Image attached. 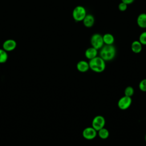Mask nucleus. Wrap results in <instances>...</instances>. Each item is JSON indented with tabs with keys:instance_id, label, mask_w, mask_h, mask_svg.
Wrapping results in <instances>:
<instances>
[{
	"instance_id": "obj_1",
	"label": "nucleus",
	"mask_w": 146,
	"mask_h": 146,
	"mask_svg": "<svg viewBox=\"0 0 146 146\" xmlns=\"http://www.w3.org/2000/svg\"><path fill=\"white\" fill-rule=\"evenodd\" d=\"M100 50L99 56L105 62L112 60L115 57L116 50L115 47L113 44H104Z\"/></svg>"
},
{
	"instance_id": "obj_2",
	"label": "nucleus",
	"mask_w": 146,
	"mask_h": 146,
	"mask_svg": "<svg viewBox=\"0 0 146 146\" xmlns=\"http://www.w3.org/2000/svg\"><path fill=\"white\" fill-rule=\"evenodd\" d=\"M88 64L90 69L97 73L102 72L106 68V62L100 56H97L90 60Z\"/></svg>"
},
{
	"instance_id": "obj_3",
	"label": "nucleus",
	"mask_w": 146,
	"mask_h": 146,
	"mask_svg": "<svg viewBox=\"0 0 146 146\" xmlns=\"http://www.w3.org/2000/svg\"><path fill=\"white\" fill-rule=\"evenodd\" d=\"M87 15V11L84 7L79 5L76 6L72 11V18L76 22H81Z\"/></svg>"
},
{
	"instance_id": "obj_4",
	"label": "nucleus",
	"mask_w": 146,
	"mask_h": 146,
	"mask_svg": "<svg viewBox=\"0 0 146 146\" xmlns=\"http://www.w3.org/2000/svg\"><path fill=\"white\" fill-rule=\"evenodd\" d=\"M90 43L91 46L96 50H100L104 45V42L103 40V36L98 33L94 34L90 39Z\"/></svg>"
},
{
	"instance_id": "obj_5",
	"label": "nucleus",
	"mask_w": 146,
	"mask_h": 146,
	"mask_svg": "<svg viewBox=\"0 0 146 146\" xmlns=\"http://www.w3.org/2000/svg\"><path fill=\"white\" fill-rule=\"evenodd\" d=\"M106 120L104 117L102 115H97L95 116L92 121V127L96 130L99 131L101 128L104 127Z\"/></svg>"
},
{
	"instance_id": "obj_6",
	"label": "nucleus",
	"mask_w": 146,
	"mask_h": 146,
	"mask_svg": "<svg viewBox=\"0 0 146 146\" xmlns=\"http://www.w3.org/2000/svg\"><path fill=\"white\" fill-rule=\"evenodd\" d=\"M132 103L131 97L123 96L120 98L117 102L118 107L121 110H125L128 108Z\"/></svg>"
},
{
	"instance_id": "obj_7",
	"label": "nucleus",
	"mask_w": 146,
	"mask_h": 146,
	"mask_svg": "<svg viewBox=\"0 0 146 146\" xmlns=\"http://www.w3.org/2000/svg\"><path fill=\"white\" fill-rule=\"evenodd\" d=\"M98 134L96 131L92 127H89L84 128L82 132L83 137L87 140H92L95 138Z\"/></svg>"
},
{
	"instance_id": "obj_8",
	"label": "nucleus",
	"mask_w": 146,
	"mask_h": 146,
	"mask_svg": "<svg viewBox=\"0 0 146 146\" xmlns=\"http://www.w3.org/2000/svg\"><path fill=\"white\" fill-rule=\"evenodd\" d=\"M17 47V42L15 40L9 39L4 41L2 44V48L7 52L12 51Z\"/></svg>"
},
{
	"instance_id": "obj_9",
	"label": "nucleus",
	"mask_w": 146,
	"mask_h": 146,
	"mask_svg": "<svg viewBox=\"0 0 146 146\" xmlns=\"http://www.w3.org/2000/svg\"><path fill=\"white\" fill-rule=\"evenodd\" d=\"M82 22L83 25L86 27L91 28L95 23V18L91 14H87Z\"/></svg>"
},
{
	"instance_id": "obj_10",
	"label": "nucleus",
	"mask_w": 146,
	"mask_h": 146,
	"mask_svg": "<svg viewBox=\"0 0 146 146\" xmlns=\"http://www.w3.org/2000/svg\"><path fill=\"white\" fill-rule=\"evenodd\" d=\"M84 55L86 58L91 60L98 56V50L91 46L86 49L84 52Z\"/></svg>"
},
{
	"instance_id": "obj_11",
	"label": "nucleus",
	"mask_w": 146,
	"mask_h": 146,
	"mask_svg": "<svg viewBox=\"0 0 146 146\" xmlns=\"http://www.w3.org/2000/svg\"><path fill=\"white\" fill-rule=\"evenodd\" d=\"M76 68L79 72H87L90 69L88 62L83 60L79 61L76 64Z\"/></svg>"
},
{
	"instance_id": "obj_12",
	"label": "nucleus",
	"mask_w": 146,
	"mask_h": 146,
	"mask_svg": "<svg viewBox=\"0 0 146 146\" xmlns=\"http://www.w3.org/2000/svg\"><path fill=\"white\" fill-rule=\"evenodd\" d=\"M137 26L141 29L146 28V13H143L140 14L136 19Z\"/></svg>"
},
{
	"instance_id": "obj_13",
	"label": "nucleus",
	"mask_w": 146,
	"mask_h": 146,
	"mask_svg": "<svg viewBox=\"0 0 146 146\" xmlns=\"http://www.w3.org/2000/svg\"><path fill=\"white\" fill-rule=\"evenodd\" d=\"M142 44L139 40H134L131 43V48L133 52L135 54L140 53L142 50Z\"/></svg>"
},
{
	"instance_id": "obj_14",
	"label": "nucleus",
	"mask_w": 146,
	"mask_h": 146,
	"mask_svg": "<svg viewBox=\"0 0 146 146\" xmlns=\"http://www.w3.org/2000/svg\"><path fill=\"white\" fill-rule=\"evenodd\" d=\"M102 36H103V40L104 44L111 45L113 44L115 41V38L112 34L106 33Z\"/></svg>"
},
{
	"instance_id": "obj_15",
	"label": "nucleus",
	"mask_w": 146,
	"mask_h": 146,
	"mask_svg": "<svg viewBox=\"0 0 146 146\" xmlns=\"http://www.w3.org/2000/svg\"><path fill=\"white\" fill-rule=\"evenodd\" d=\"M97 132H98V134L99 137L101 138L102 139H106L108 138L109 136V135H110L108 130L107 129L105 128L104 127L101 128Z\"/></svg>"
},
{
	"instance_id": "obj_16",
	"label": "nucleus",
	"mask_w": 146,
	"mask_h": 146,
	"mask_svg": "<svg viewBox=\"0 0 146 146\" xmlns=\"http://www.w3.org/2000/svg\"><path fill=\"white\" fill-rule=\"evenodd\" d=\"M8 59V54L7 51L3 48H0V63H5Z\"/></svg>"
},
{
	"instance_id": "obj_17",
	"label": "nucleus",
	"mask_w": 146,
	"mask_h": 146,
	"mask_svg": "<svg viewBox=\"0 0 146 146\" xmlns=\"http://www.w3.org/2000/svg\"><path fill=\"white\" fill-rule=\"evenodd\" d=\"M134 94V89L131 86L127 87L124 90V95L131 97Z\"/></svg>"
},
{
	"instance_id": "obj_18",
	"label": "nucleus",
	"mask_w": 146,
	"mask_h": 146,
	"mask_svg": "<svg viewBox=\"0 0 146 146\" xmlns=\"http://www.w3.org/2000/svg\"><path fill=\"white\" fill-rule=\"evenodd\" d=\"M139 41L142 45H146V31L140 34L139 37Z\"/></svg>"
},
{
	"instance_id": "obj_19",
	"label": "nucleus",
	"mask_w": 146,
	"mask_h": 146,
	"mask_svg": "<svg viewBox=\"0 0 146 146\" xmlns=\"http://www.w3.org/2000/svg\"><path fill=\"white\" fill-rule=\"evenodd\" d=\"M139 87L141 91L143 92H146V79H142L140 82L139 84Z\"/></svg>"
},
{
	"instance_id": "obj_20",
	"label": "nucleus",
	"mask_w": 146,
	"mask_h": 146,
	"mask_svg": "<svg viewBox=\"0 0 146 146\" xmlns=\"http://www.w3.org/2000/svg\"><path fill=\"white\" fill-rule=\"evenodd\" d=\"M128 7V5H127L126 3L121 2L120 3H119V5H118V9L120 11H125Z\"/></svg>"
},
{
	"instance_id": "obj_21",
	"label": "nucleus",
	"mask_w": 146,
	"mask_h": 146,
	"mask_svg": "<svg viewBox=\"0 0 146 146\" xmlns=\"http://www.w3.org/2000/svg\"><path fill=\"white\" fill-rule=\"evenodd\" d=\"M121 2L126 3L127 5L132 4L135 1V0H121Z\"/></svg>"
},
{
	"instance_id": "obj_22",
	"label": "nucleus",
	"mask_w": 146,
	"mask_h": 146,
	"mask_svg": "<svg viewBox=\"0 0 146 146\" xmlns=\"http://www.w3.org/2000/svg\"><path fill=\"white\" fill-rule=\"evenodd\" d=\"M145 141H146V135H145Z\"/></svg>"
}]
</instances>
